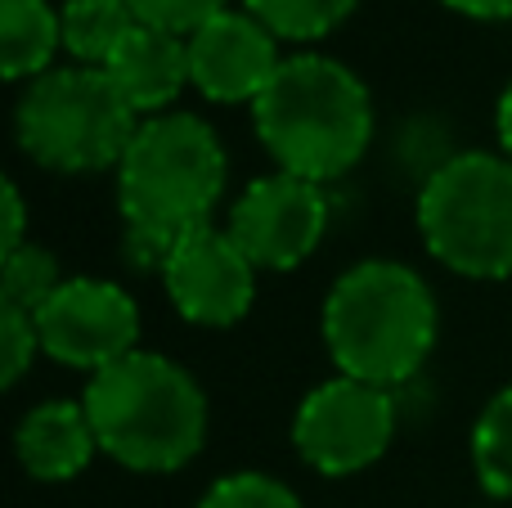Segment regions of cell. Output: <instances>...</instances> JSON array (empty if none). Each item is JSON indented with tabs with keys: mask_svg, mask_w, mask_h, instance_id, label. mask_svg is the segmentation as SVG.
<instances>
[{
	"mask_svg": "<svg viewBox=\"0 0 512 508\" xmlns=\"http://www.w3.org/2000/svg\"><path fill=\"white\" fill-rule=\"evenodd\" d=\"M256 140L288 176L342 180L373 144V95L346 63L328 54H292L252 104Z\"/></svg>",
	"mask_w": 512,
	"mask_h": 508,
	"instance_id": "1",
	"label": "cell"
},
{
	"mask_svg": "<svg viewBox=\"0 0 512 508\" xmlns=\"http://www.w3.org/2000/svg\"><path fill=\"white\" fill-rule=\"evenodd\" d=\"M81 405L99 437V455L126 473H180L207 441V396L189 369L162 351H131L90 374Z\"/></svg>",
	"mask_w": 512,
	"mask_h": 508,
	"instance_id": "2",
	"label": "cell"
},
{
	"mask_svg": "<svg viewBox=\"0 0 512 508\" xmlns=\"http://www.w3.org/2000/svg\"><path fill=\"white\" fill-rule=\"evenodd\" d=\"M319 329L337 374L391 392L409 383L432 356L436 297L405 261L373 257L333 279Z\"/></svg>",
	"mask_w": 512,
	"mask_h": 508,
	"instance_id": "3",
	"label": "cell"
},
{
	"mask_svg": "<svg viewBox=\"0 0 512 508\" xmlns=\"http://www.w3.org/2000/svg\"><path fill=\"white\" fill-rule=\"evenodd\" d=\"M230 180V158L216 126L198 113L144 117L117 167V207L126 225L185 239L198 225H212V212Z\"/></svg>",
	"mask_w": 512,
	"mask_h": 508,
	"instance_id": "4",
	"label": "cell"
},
{
	"mask_svg": "<svg viewBox=\"0 0 512 508\" xmlns=\"http://www.w3.org/2000/svg\"><path fill=\"white\" fill-rule=\"evenodd\" d=\"M140 117L117 95L104 68L59 63L27 81L14 108L18 149L59 176H99L117 171L131 149Z\"/></svg>",
	"mask_w": 512,
	"mask_h": 508,
	"instance_id": "5",
	"label": "cell"
},
{
	"mask_svg": "<svg viewBox=\"0 0 512 508\" xmlns=\"http://www.w3.org/2000/svg\"><path fill=\"white\" fill-rule=\"evenodd\" d=\"M418 234L463 279H512V162L468 149L445 158L418 189Z\"/></svg>",
	"mask_w": 512,
	"mask_h": 508,
	"instance_id": "6",
	"label": "cell"
},
{
	"mask_svg": "<svg viewBox=\"0 0 512 508\" xmlns=\"http://www.w3.org/2000/svg\"><path fill=\"white\" fill-rule=\"evenodd\" d=\"M396 441V396L360 378H328L310 387L292 419V446L319 477H355Z\"/></svg>",
	"mask_w": 512,
	"mask_h": 508,
	"instance_id": "7",
	"label": "cell"
},
{
	"mask_svg": "<svg viewBox=\"0 0 512 508\" xmlns=\"http://www.w3.org/2000/svg\"><path fill=\"white\" fill-rule=\"evenodd\" d=\"M41 356L63 369L99 374V369L140 351V306L126 288L108 279L72 275L59 293L32 315Z\"/></svg>",
	"mask_w": 512,
	"mask_h": 508,
	"instance_id": "8",
	"label": "cell"
},
{
	"mask_svg": "<svg viewBox=\"0 0 512 508\" xmlns=\"http://www.w3.org/2000/svg\"><path fill=\"white\" fill-rule=\"evenodd\" d=\"M225 230L256 270H297L328 234V194L315 180L270 171L239 194Z\"/></svg>",
	"mask_w": 512,
	"mask_h": 508,
	"instance_id": "9",
	"label": "cell"
},
{
	"mask_svg": "<svg viewBox=\"0 0 512 508\" xmlns=\"http://www.w3.org/2000/svg\"><path fill=\"white\" fill-rule=\"evenodd\" d=\"M162 288L180 320L198 329H230L256 302V266L230 239V230L198 225L176 243L162 270Z\"/></svg>",
	"mask_w": 512,
	"mask_h": 508,
	"instance_id": "10",
	"label": "cell"
},
{
	"mask_svg": "<svg viewBox=\"0 0 512 508\" xmlns=\"http://www.w3.org/2000/svg\"><path fill=\"white\" fill-rule=\"evenodd\" d=\"M279 63V36L248 9H225L189 36L194 90L212 104H256Z\"/></svg>",
	"mask_w": 512,
	"mask_h": 508,
	"instance_id": "11",
	"label": "cell"
},
{
	"mask_svg": "<svg viewBox=\"0 0 512 508\" xmlns=\"http://www.w3.org/2000/svg\"><path fill=\"white\" fill-rule=\"evenodd\" d=\"M104 72L117 86V95L135 108L140 122L144 117L171 113L180 90L194 86V72H189V36L135 23L131 36H126L113 50V59L104 63Z\"/></svg>",
	"mask_w": 512,
	"mask_h": 508,
	"instance_id": "12",
	"label": "cell"
},
{
	"mask_svg": "<svg viewBox=\"0 0 512 508\" xmlns=\"http://www.w3.org/2000/svg\"><path fill=\"white\" fill-rule=\"evenodd\" d=\"M18 464L36 482H72L99 455V437L81 401H41L14 428Z\"/></svg>",
	"mask_w": 512,
	"mask_h": 508,
	"instance_id": "13",
	"label": "cell"
},
{
	"mask_svg": "<svg viewBox=\"0 0 512 508\" xmlns=\"http://www.w3.org/2000/svg\"><path fill=\"white\" fill-rule=\"evenodd\" d=\"M63 50V23L50 0H0V72L5 81H36Z\"/></svg>",
	"mask_w": 512,
	"mask_h": 508,
	"instance_id": "14",
	"label": "cell"
},
{
	"mask_svg": "<svg viewBox=\"0 0 512 508\" xmlns=\"http://www.w3.org/2000/svg\"><path fill=\"white\" fill-rule=\"evenodd\" d=\"M59 23H63V50L72 54V63L104 68L140 18H135L131 0H63Z\"/></svg>",
	"mask_w": 512,
	"mask_h": 508,
	"instance_id": "15",
	"label": "cell"
},
{
	"mask_svg": "<svg viewBox=\"0 0 512 508\" xmlns=\"http://www.w3.org/2000/svg\"><path fill=\"white\" fill-rule=\"evenodd\" d=\"M472 468L490 500H512V383L499 387L472 428Z\"/></svg>",
	"mask_w": 512,
	"mask_h": 508,
	"instance_id": "16",
	"label": "cell"
},
{
	"mask_svg": "<svg viewBox=\"0 0 512 508\" xmlns=\"http://www.w3.org/2000/svg\"><path fill=\"white\" fill-rule=\"evenodd\" d=\"M360 0H243V9L265 23L279 41L292 45H310V41H324L328 32L351 18V9Z\"/></svg>",
	"mask_w": 512,
	"mask_h": 508,
	"instance_id": "17",
	"label": "cell"
},
{
	"mask_svg": "<svg viewBox=\"0 0 512 508\" xmlns=\"http://www.w3.org/2000/svg\"><path fill=\"white\" fill-rule=\"evenodd\" d=\"M63 284L59 257L41 243H23L18 252L5 257V270H0V306L9 311H27L36 315Z\"/></svg>",
	"mask_w": 512,
	"mask_h": 508,
	"instance_id": "18",
	"label": "cell"
},
{
	"mask_svg": "<svg viewBox=\"0 0 512 508\" xmlns=\"http://www.w3.org/2000/svg\"><path fill=\"white\" fill-rule=\"evenodd\" d=\"M198 508H306L297 500L288 482L270 473H256V468H239V473L216 477L203 491Z\"/></svg>",
	"mask_w": 512,
	"mask_h": 508,
	"instance_id": "19",
	"label": "cell"
},
{
	"mask_svg": "<svg viewBox=\"0 0 512 508\" xmlns=\"http://www.w3.org/2000/svg\"><path fill=\"white\" fill-rule=\"evenodd\" d=\"M36 351H41L36 320L27 311H9V306H0V383L5 387L23 383V374L32 369Z\"/></svg>",
	"mask_w": 512,
	"mask_h": 508,
	"instance_id": "20",
	"label": "cell"
},
{
	"mask_svg": "<svg viewBox=\"0 0 512 508\" xmlns=\"http://www.w3.org/2000/svg\"><path fill=\"white\" fill-rule=\"evenodd\" d=\"M225 5H230V0H131L140 23L176 32V36H194L203 23L225 14Z\"/></svg>",
	"mask_w": 512,
	"mask_h": 508,
	"instance_id": "21",
	"label": "cell"
},
{
	"mask_svg": "<svg viewBox=\"0 0 512 508\" xmlns=\"http://www.w3.org/2000/svg\"><path fill=\"white\" fill-rule=\"evenodd\" d=\"M23 230H27V207H23V194H18L14 180H5V257L9 252L23 248Z\"/></svg>",
	"mask_w": 512,
	"mask_h": 508,
	"instance_id": "22",
	"label": "cell"
},
{
	"mask_svg": "<svg viewBox=\"0 0 512 508\" xmlns=\"http://www.w3.org/2000/svg\"><path fill=\"white\" fill-rule=\"evenodd\" d=\"M454 14L481 18V23H499V18H512V0H441Z\"/></svg>",
	"mask_w": 512,
	"mask_h": 508,
	"instance_id": "23",
	"label": "cell"
},
{
	"mask_svg": "<svg viewBox=\"0 0 512 508\" xmlns=\"http://www.w3.org/2000/svg\"><path fill=\"white\" fill-rule=\"evenodd\" d=\"M495 135H499V153L512 162V81L504 86V95H499V104H495Z\"/></svg>",
	"mask_w": 512,
	"mask_h": 508,
	"instance_id": "24",
	"label": "cell"
}]
</instances>
